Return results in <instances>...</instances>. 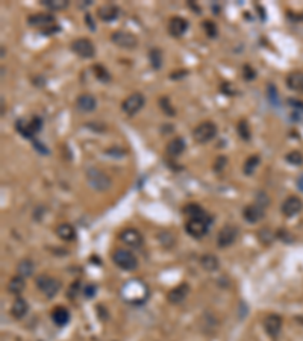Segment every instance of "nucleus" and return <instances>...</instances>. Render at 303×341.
<instances>
[{
  "mask_svg": "<svg viewBox=\"0 0 303 341\" xmlns=\"http://www.w3.org/2000/svg\"><path fill=\"white\" fill-rule=\"evenodd\" d=\"M264 214H265V209H264L262 206L256 205V204L246 206L244 211H243L244 219H246V222H249V223H258V222L262 219V217H264Z\"/></svg>",
  "mask_w": 303,
  "mask_h": 341,
  "instance_id": "obj_17",
  "label": "nucleus"
},
{
  "mask_svg": "<svg viewBox=\"0 0 303 341\" xmlns=\"http://www.w3.org/2000/svg\"><path fill=\"white\" fill-rule=\"evenodd\" d=\"M203 29H205L206 35H208L210 38H215V37H217V34H218L217 24H215V23H212L211 20H205V22H203Z\"/></svg>",
  "mask_w": 303,
  "mask_h": 341,
  "instance_id": "obj_36",
  "label": "nucleus"
},
{
  "mask_svg": "<svg viewBox=\"0 0 303 341\" xmlns=\"http://www.w3.org/2000/svg\"><path fill=\"white\" fill-rule=\"evenodd\" d=\"M120 240L129 247H141L142 246V235L137 229H124L120 234Z\"/></svg>",
  "mask_w": 303,
  "mask_h": 341,
  "instance_id": "obj_15",
  "label": "nucleus"
},
{
  "mask_svg": "<svg viewBox=\"0 0 303 341\" xmlns=\"http://www.w3.org/2000/svg\"><path fill=\"white\" fill-rule=\"evenodd\" d=\"M236 131L238 134H240V136L243 139H250V128H249V123L246 120H241L240 123H238V126H236Z\"/></svg>",
  "mask_w": 303,
  "mask_h": 341,
  "instance_id": "obj_33",
  "label": "nucleus"
},
{
  "mask_svg": "<svg viewBox=\"0 0 303 341\" xmlns=\"http://www.w3.org/2000/svg\"><path fill=\"white\" fill-rule=\"evenodd\" d=\"M113 261L117 267L126 272H132L138 267V259L135 258V255L126 249H117L113 255Z\"/></svg>",
  "mask_w": 303,
  "mask_h": 341,
  "instance_id": "obj_5",
  "label": "nucleus"
},
{
  "mask_svg": "<svg viewBox=\"0 0 303 341\" xmlns=\"http://www.w3.org/2000/svg\"><path fill=\"white\" fill-rule=\"evenodd\" d=\"M268 204H270L268 196L265 193H258V196H256V205H259V206H262L265 209L268 206Z\"/></svg>",
  "mask_w": 303,
  "mask_h": 341,
  "instance_id": "obj_38",
  "label": "nucleus"
},
{
  "mask_svg": "<svg viewBox=\"0 0 303 341\" xmlns=\"http://www.w3.org/2000/svg\"><path fill=\"white\" fill-rule=\"evenodd\" d=\"M27 309H29V306H27L26 300L19 297L17 300L14 302V305H12V308H11V314H12L15 318H23V317L26 316V313H27Z\"/></svg>",
  "mask_w": 303,
  "mask_h": 341,
  "instance_id": "obj_27",
  "label": "nucleus"
},
{
  "mask_svg": "<svg viewBox=\"0 0 303 341\" xmlns=\"http://www.w3.org/2000/svg\"><path fill=\"white\" fill-rule=\"evenodd\" d=\"M188 22L182 17H173L168 23V32L171 37L174 38H179L182 37L185 32H186V29H188Z\"/></svg>",
  "mask_w": 303,
  "mask_h": 341,
  "instance_id": "obj_16",
  "label": "nucleus"
},
{
  "mask_svg": "<svg viewBox=\"0 0 303 341\" xmlns=\"http://www.w3.org/2000/svg\"><path fill=\"white\" fill-rule=\"evenodd\" d=\"M46 8H49L52 11H61V9H66L69 6L67 0H43L41 2Z\"/></svg>",
  "mask_w": 303,
  "mask_h": 341,
  "instance_id": "obj_31",
  "label": "nucleus"
},
{
  "mask_svg": "<svg viewBox=\"0 0 303 341\" xmlns=\"http://www.w3.org/2000/svg\"><path fill=\"white\" fill-rule=\"evenodd\" d=\"M97 15H99V19L103 20V22H113V20L118 19L120 9H118V6H116L113 3H106V5H103V6H100L97 9Z\"/></svg>",
  "mask_w": 303,
  "mask_h": 341,
  "instance_id": "obj_18",
  "label": "nucleus"
},
{
  "mask_svg": "<svg viewBox=\"0 0 303 341\" xmlns=\"http://www.w3.org/2000/svg\"><path fill=\"white\" fill-rule=\"evenodd\" d=\"M111 41L123 49H135L138 44L137 37L131 32H126V30H117V32H114L111 35Z\"/></svg>",
  "mask_w": 303,
  "mask_h": 341,
  "instance_id": "obj_10",
  "label": "nucleus"
},
{
  "mask_svg": "<svg viewBox=\"0 0 303 341\" xmlns=\"http://www.w3.org/2000/svg\"><path fill=\"white\" fill-rule=\"evenodd\" d=\"M35 146H37V150H40V152H43V153H49V152H47V149H44V146H41L40 143L35 141Z\"/></svg>",
  "mask_w": 303,
  "mask_h": 341,
  "instance_id": "obj_43",
  "label": "nucleus"
},
{
  "mask_svg": "<svg viewBox=\"0 0 303 341\" xmlns=\"http://www.w3.org/2000/svg\"><path fill=\"white\" fill-rule=\"evenodd\" d=\"M93 70H94L95 77H97L99 81H102V82H109V81H111L109 73H108V71H106V68H103L102 66H94V67H93Z\"/></svg>",
  "mask_w": 303,
  "mask_h": 341,
  "instance_id": "obj_35",
  "label": "nucleus"
},
{
  "mask_svg": "<svg viewBox=\"0 0 303 341\" xmlns=\"http://www.w3.org/2000/svg\"><path fill=\"white\" fill-rule=\"evenodd\" d=\"M52 320L55 324H58V326H66V324L70 321V313L66 308L58 306L52 311Z\"/></svg>",
  "mask_w": 303,
  "mask_h": 341,
  "instance_id": "obj_23",
  "label": "nucleus"
},
{
  "mask_svg": "<svg viewBox=\"0 0 303 341\" xmlns=\"http://www.w3.org/2000/svg\"><path fill=\"white\" fill-rule=\"evenodd\" d=\"M243 71H244V79H247V81L255 79V76H256V73H255V70L250 66H244Z\"/></svg>",
  "mask_w": 303,
  "mask_h": 341,
  "instance_id": "obj_39",
  "label": "nucleus"
},
{
  "mask_svg": "<svg viewBox=\"0 0 303 341\" xmlns=\"http://www.w3.org/2000/svg\"><path fill=\"white\" fill-rule=\"evenodd\" d=\"M200 266L206 270V272H215L220 267V261L215 255H203L200 258Z\"/></svg>",
  "mask_w": 303,
  "mask_h": 341,
  "instance_id": "obj_26",
  "label": "nucleus"
},
{
  "mask_svg": "<svg viewBox=\"0 0 303 341\" xmlns=\"http://www.w3.org/2000/svg\"><path fill=\"white\" fill-rule=\"evenodd\" d=\"M77 110L81 113H91L95 110V105H97V102H95V99L91 96V94H82L77 97Z\"/></svg>",
  "mask_w": 303,
  "mask_h": 341,
  "instance_id": "obj_21",
  "label": "nucleus"
},
{
  "mask_svg": "<svg viewBox=\"0 0 303 341\" xmlns=\"http://www.w3.org/2000/svg\"><path fill=\"white\" fill-rule=\"evenodd\" d=\"M225 165H226V158H225V157H220V158L217 159L215 170H217V172H220V170H221L223 167H225Z\"/></svg>",
  "mask_w": 303,
  "mask_h": 341,
  "instance_id": "obj_42",
  "label": "nucleus"
},
{
  "mask_svg": "<svg viewBox=\"0 0 303 341\" xmlns=\"http://www.w3.org/2000/svg\"><path fill=\"white\" fill-rule=\"evenodd\" d=\"M24 287H26V282H24V277L22 276H15L8 282V291L11 294H20L24 290Z\"/></svg>",
  "mask_w": 303,
  "mask_h": 341,
  "instance_id": "obj_28",
  "label": "nucleus"
},
{
  "mask_svg": "<svg viewBox=\"0 0 303 341\" xmlns=\"http://www.w3.org/2000/svg\"><path fill=\"white\" fill-rule=\"evenodd\" d=\"M286 161H288L291 165H302L303 164V155L297 150H293L286 155Z\"/></svg>",
  "mask_w": 303,
  "mask_h": 341,
  "instance_id": "obj_34",
  "label": "nucleus"
},
{
  "mask_svg": "<svg viewBox=\"0 0 303 341\" xmlns=\"http://www.w3.org/2000/svg\"><path fill=\"white\" fill-rule=\"evenodd\" d=\"M149 58H150V64L155 70H159L163 66V61H164V56H163V52L161 49H152L150 53H149Z\"/></svg>",
  "mask_w": 303,
  "mask_h": 341,
  "instance_id": "obj_30",
  "label": "nucleus"
},
{
  "mask_svg": "<svg viewBox=\"0 0 303 341\" xmlns=\"http://www.w3.org/2000/svg\"><path fill=\"white\" fill-rule=\"evenodd\" d=\"M17 272H19V276H22V277L30 276L32 273H34V262H32L30 259L20 261L19 266H17Z\"/></svg>",
  "mask_w": 303,
  "mask_h": 341,
  "instance_id": "obj_29",
  "label": "nucleus"
},
{
  "mask_svg": "<svg viewBox=\"0 0 303 341\" xmlns=\"http://www.w3.org/2000/svg\"><path fill=\"white\" fill-rule=\"evenodd\" d=\"M211 223V217H206V219H188V222L185 223V229L191 237L202 238L208 234Z\"/></svg>",
  "mask_w": 303,
  "mask_h": 341,
  "instance_id": "obj_6",
  "label": "nucleus"
},
{
  "mask_svg": "<svg viewBox=\"0 0 303 341\" xmlns=\"http://www.w3.org/2000/svg\"><path fill=\"white\" fill-rule=\"evenodd\" d=\"M56 235H58L61 240H64V241H71V240H74V237H76V230H74V227H73L71 225L62 223V225H59V226L56 227Z\"/></svg>",
  "mask_w": 303,
  "mask_h": 341,
  "instance_id": "obj_25",
  "label": "nucleus"
},
{
  "mask_svg": "<svg viewBox=\"0 0 303 341\" xmlns=\"http://www.w3.org/2000/svg\"><path fill=\"white\" fill-rule=\"evenodd\" d=\"M264 329H265V332L270 337L276 338L280 334V331H282V318L278 314L267 316L265 320H264Z\"/></svg>",
  "mask_w": 303,
  "mask_h": 341,
  "instance_id": "obj_13",
  "label": "nucleus"
},
{
  "mask_svg": "<svg viewBox=\"0 0 303 341\" xmlns=\"http://www.w3.org/2000/svg\"><path fill=\"white\" fill-rule=\"evenodd\" d=\"M185 147H186V144L184 141V138L176 136L167 144V155H168V157L176 158V157H179V155H182L185 152Z\"/></svg>",
  "mask_w": 303,
  "mask_h": 341,
  "instance_id": "obj_20",
  "label": "nucleus"
},
{
  "mask_svg": "<svg viewBox=\"0 0 303 341\" xmlns=\"http://www.w3.org/2000/svg\"><path fill=\"white\" fill-rule=\"evenodd\" d=\"M70 47H71V50H73L76 55H79L81 58H85V59L93 58L94 53H95L94 44H93L88 38H77V40H74V41L71 43Z\"/></svg>",
  "mask_w": 303,
  "mask_h": 341,
  "instance_id": "obj_11",
  "label": "nucleus"
},
{
  "mask_svg": "<svg viewBox=\"0 0 303 341\" xmlns=\"http://www.w3.org/2000/svg\"><path fill=\"white\" fill-rule=\"evenodd\" d=\"M184 212L185 215H188V219H206V217H210L208 212L197 204H189L188 206H185Z\"/></svg>",
  "mask_w": 303,
  "mask_h": 341,
  "instance_id": "obj_24",
  "label": "nucleus"
},
{
  "mask_svg": "<svg viewBox=\"0 0 303 341\" xmlns=\"http://www.w3.org/2000/svg\"><path fill=\"white\" fill-rule=\"evenodd\" d=\"M29 26L32 27H41L44 34H53L59 30L56 20L52 14H35L27 19Z\"/></svg>",
  "mask_w": 303,
  "mask_h": 341,
  "instance_id": "obj_2",
  "label": "nucleus"
},
{
  "mask_svg": "<svg viewBox=\"0 0 303 341\" xmlns=\"http://www.w3.org/2000/svg\"><path fill=\"white\" fill-rule=\"evenodd\" d=\"M85 297H94V294H95V285H87V288H85Z\"/></svg>",
  "mask_w": 303,
  "mask_h": 341,
  "instance_id": "obj_40",
  "label": "nucleus"
},
{
  "mask_svg": "<svg viewBox=\"0 0 303 341\" xmlns=\"http://www.w3.org/2000/svg\"><path fill=\"white\" fill-rule=\"evenodd\" d=\"M215 135H217V126H215V123H212V121H203V123H200L199 126H196L194 131H193L194 139L200 144L211 141Z\"/></svg>",
  "mask_w": 303,
  "mask_h": 341,
  "instance_id": "obj_8",
  "label": "nucleus"
},
{
  "mask_svg": "<svg viewBox=\"0 0 303 341\" xmlns=\"http://www.w3.org/2000/svg\"><path fill=\"white\" fill-rule=\"evenodd\" d=\"M188 291H189V287H188L186 284H181V285H178L176 288H173V290L168 293L167 299H168L170 303L178 305V303H181V302L185 300V297L188 296Z\"/></svg>",
  "mask_w": 303,
  "mask_h": 341,
  "instance_id": "obj_19",
  "label": "nucleus"
},
{
  "mask_svg": "<svg viewBox=\"0 0 303 341\" xmlns=\"http://www.w3.org/2000/svg\"><path fill=\"white\" fill-rule=\"evenodd\" d=\"M297 187H299L300 191H303V176H300V178L297 179Z\"/></svg>",
  "mask_w": 303,
  "mask_h": 341,
  "instance_id": "obj_44",
  "label": "nucleus"
},
{
  "mask_svg": "<svg viewBox=\"0 0 303 341\" xmlns=\"http://www.w3.org/2000/svg\"><path fill=\"white\" fill-rule=\"evenodd\" d=\"M259 162H261V158L258 157V155H253V157H250L244 164V173L252 175L255 172V168L259 165Z\"/></svg>",
  "mask_w": 303,
  "mask_h": 341,
  "instance_id": "obj_32",
  "label": "nucleus"
},
{
  "mask_svg": "<svg viewBox=\"0 0 303 341\" xmlns=\"http://www.w3.org/2000/svg\"><path fill=\"white\" fill-rule=\"evenodd\" d=\"M149 296V290L144 282H141L140 279H132V281L126 282L121 288V297L124 302L131 305H141Z\"/></svg>",
  "mask_w": 303,
  "mask_h": 341,
  "instance_id": "obj_1",
  "label": "nucleus"
},
{
  "mask_svg": "<svg viewBox=\"0 0 303 341\" xmlns=\"http://www.w3.org/2000/svg\"><path fill=\"white\" fill-rule=\"evenodd\" d=\"M146 103V99L140 92H134L129 97H126L121 103V110L127 115H135L138 111L142 110V106Z\"/></svg>",
  "mask_w": 303,
  "mask_h": 341,
  "instance_id": "obj_9",
  "label": "nucleus"
},
{
  "mask_svg": "<svg viewBox=\"0 0 303 341\" xmlns=\"http://www.w3.org/2000/svg\"><path fill=\"white\" fill-rule=\"evenodd\" d=\"M294 110H297V111H302L303 113V103L302 102H299V100H294V99H290V102H288Z\"/></svg>",
  "mask_w": 303,
  "mask_h": 341,
  "instance_id": "obj_41",
  "label": "nucleus"
},
{
  "mask_svg": "<svg viewBox=\"0 0 303 341\" xmlns=\"http://www.w3.org/2000/svg\"><path fill=\"white\" fill-rule=\"evenodd\" d=\"M302 208H303L302 199H299L296 196H291L282 204V214L286 215V217H293V215L299 214L302 211Z\"/></svg>",
  "mask_w": 303,
  "mask_h": 341,
  "instance_id": "obj_14",
  "label": "nucleus"
},
{
  "mask_svg": "<svg viewBox=\"0 0 303 341\" xmlns=\"http://www.w3.org/2000/svg\"><path fill=\"white\" fill-rule=\"evenodd\" d=\"M85 19H87V22H88V24H90V29H93V30H94V23H93V20L90 19V14H87V17H85Z\"/></svg>",
  "mask_w": 303,
  "mask_h": 341,
  "instance_id": "obj_45",
  "label": "nucleus"
},
{
  "mask_svg": "<svg viewBox=\"0 0 303 341\" xmlns=\"http://www.w3.org/2000/svg\"><path fill=\"white\" fill-rule=\"evenodd\" d=\"M286 87L293 91L303 92V73L302 71H293L286 76Z\"/></svg>",
  "mask_w": 303,
  "mask_h": 341,
  "instance_id": "obj_22",
  "label": "nucleus"
},
{
  "mask_svg": "<svg viewBox=\"0 0 303 341\" xmlns=\"http://www.w3.org/2000/svg\"><path fill=\"white\" fill-rule=\"evenodd\" d=\"M159 105H161V108L165 111V114L176 115V111H174V108L170 105V99L168 97H161V99H159Z\"/></svg>",
  "mask_w": 303,
  "mask_h": 341,
  "instance_id": "obj_37",
  "label": "nucleus"
},
{
  "mask_svg": "<svg viewBox=\"0 0 303 341\" xmlns=\"http://www.w3.org/2000/svg\"><path fill=\"white\" fill-rule=\"evenodd\" d=\"M37 287L44 294V296L53 297V296H56V294L59 293V290H61V282L58 281L56 277L43 274V276L37 277Z\"/></svg>",
  "mask_w": 303,
  "mask_h": 341,
  "instance_id": "obj_7",
  "label": "nucleus"
},
{
  "mask_svg": "<svg viewBox=\"0 0 303 341\" xmlns=\"http://www.w3.org/2000/svg\"><path fill=\"white\" fill-rule=\"evenodd\" d=\"M236 237H238V229L232 225H226V226H223L221 230L218 232L217 243L220 247H229L231 244L235 243Z\"/></svg>",
  "mask_w": 303,
  "mask_h": 341,
  "instance_id": "obj_12",
  "label": "nucleus"
},
{
  "mask_svg": "<svg viewBox=\"0 0 303 341\" xmlns=\"http://www.w3.org/2000/svg\"><path fill=\"white\" fill-rule=\"evenodd\" d=\"M43 128V120L40 117H32L30 120L20 118L15 121V129L20 132L24 138H34Z\"/></svg>",
  "mask_w": 303,
  "mask_h": 341,
  "instance_id": "obj_4",
  "label": "nucleus"
},
{
  "mask_svg": "<svg viewBox=\"0 0 303 341\" xmlns=\"http://www.w3.org/2000/svg\"><path fill=\"white\" fill-rule=\"evenodd\" d=\"M87 179H88V183L91 185V187L97 191H108L111 188V185H113L111 178L99 168H88Z\"/></svg>",
  "mask_w": 303,
  "mask_h": 341,
  "instance_id": "obj_3",
  "label": "nucleus"
}]
</instances>
